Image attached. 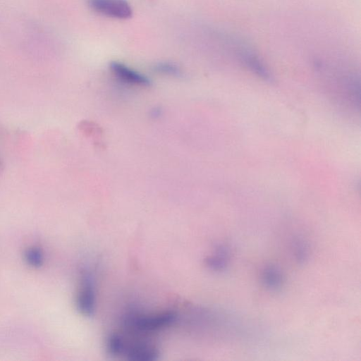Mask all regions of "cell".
<instances>
[{"mask_svg":"<svg viewBox=\"0 0 361 361\" xmlns=\"http://www.w3.org/2000/svg\"><path fill=\"white\" fill-rule=\"evenodd\" d=\"M2 171V163H1V161L0 159V173Z\"/></svg>","mask_w":361,"mask_h":361,"instance_id":"obj_12","label":"cell"},{"mask_svg":"<svg viewBox=\"0 0 361 361\" xmlns=\"http://www.w3.org/2000/svg\"><path fill=\"white\" fill-rule=\"evenodd\" d=\"M229 256V249L224 245H219L215 248L214 254L205 259V264L212 271H223L228 265Z\"/></svg>","mask_w":361,"mask_h":361,"instance_id":"obj_7","label":"cell"},{"mask_svg":"<svg viewBox=\"0 0 361 361\" xmlns=\"http://www.w3.org/2000/svg\"><path fill=\"white\" fill-rule=\"evenodd\" d=\"M110 69L116 77L124 82L140 87L150 85L151 82L147 77L121 63L111 62Z\"/></svg>","mask_w":361,"mask_h":361,"instance_id":"obj_5","label":"cell"},{"mask_svg":"<svg viewBox=\"0 0 361 361\" xmlns=\"http://www.w3.org/2000/svg\"><path fill=\"white\" fill-rule=\"evenodd\" d=\"M25 259L31 267H39L44 262L43 252L38 247H30L25 252Z\"/></svg>","mask_w":361,"mask_h":361,"instance_id":"obj_9","label":"cell"},{"mask_svg":"<svg viewBox=\"0 0 361 361\" xmlns=\"http://www.w3.org/2000/svg\"><path fill=\"white\" fill-rule=\"evenodd\" d=\"M76 307L81 314L91 317L96 308V288L92 274L87 269L81 272L76 295Z\"/></svg>","mask_w":361,"mask_h":361,"instance_id":"obj_2","label":"cell"},{"mask_svg":"<svg viewBox=\"0 0 361 361\" xmlns=\"http://www.w3.org/2000/svg\"><path fill=\"white\" fill-rule=\"evenodd\" d=\"M119 356H123L131 361H154L158 359L159 351L153 344L144 341H128L123 336Z\"/></svg>","mask_w":361,"mask_h":361,"instance_id":"obj_3","label":"cell"},{"mask_svg":"<svg viewBox=\"0 0 361 361\" xmlns=\"http://www.w3.org/2000/svg\"><path fill=\"white\" fill-rule=\"evenodd\" d=\"M263 285L271 290L280 289L284 281L281 269L275 264H268L264 267L260 274Z\"/></svg>","mask_w":361,"mask_h":361,"instance_id":"obj_6","label":"cell"},{"mask_svg":"<svg viewBox=\"0 0 361 361\" xmlns=\"http://www.w3.org/2000/svg\"><path fill=\"white\" fill-rule=\"evenodd\" d=\"M90 8L103 16L128 19L132 16L133 10L126 0H87Z\"/></svg>","mask_w":361,"mask_h":361,"instance_id":"obj_4","label":"cell"},{"mask_svg":"<svg viewBox=\"0 0 361 361\" xmlns=\"http://www.w3.org/2000/svg\"><path fill=\"white\" fill-rule=\"evenodd\" d=\"M176 318V313L170 310L150 314L130 313L124 317L123 323L129 332L145 334L171 326Z\"/></svg>","mask_w":361,"mask_h":361,"instance_id":"obj_1","label":"cell"},{"mask_svg":"<svg viewBox=\"0 0 361 361\" xmlns=\"http://www.w3.org/2000/svg\"><path fill=\"white\" fill-rule=\"evenodd\" d=\"M293 251L298 262H304L308 257V247L304 240L295 239L293 243Z\"/></svg>","mask_w":361,"mask_h":361,"instance_id":"obj_10","label":"cell"},{"mask_svg":"<svg viewBox=\"0 0 361 361\" xmlns=\"http://www.w3.org/2000/svg\"><path fill=\"white\" fill-rule=\"evenodd\" d=\"M155 70L158 73L169 75H178L180 73V68L176 65L168 62L157 64Z\"/></svg>","mask_w":361,"mask_h":361,"instance_id":"obj_11","label":"cell"},{"mask_svg":"<svg viewBox=\"0 0 361 361\" xmlns=\"http://www.w3.org/2000/svg\"><path fill=\"white\" fill-rule=\"evenodd\" d=\"M244 59L247 66L257 74H258L265 80H271V76L268 71L266 69L264 65L262 63H260L257 58H256L253 55L246 54L244 56Z\"/></svg>","mask_w":361,"mask_h":361,"instance_id":"obj_8","label":"cell"}]
</instances>
